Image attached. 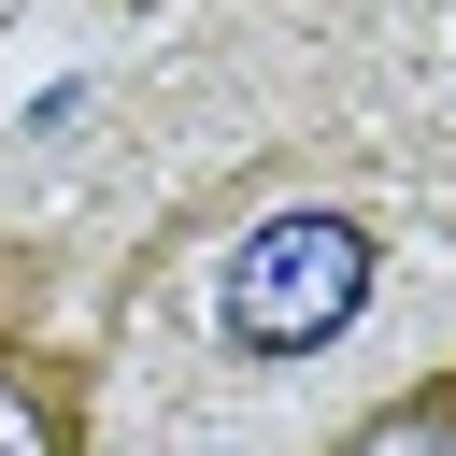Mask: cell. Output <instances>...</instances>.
<instances>
[{"label": "cell", "mask_w": 456, "mask_h": 456, "mask_svg": "<svg viewBox=\"0 0 456 456\" xmlns=\"http://www.w3.org/2000/svg\"><path fill=\"white\" fill-rule=\"evenodd\" d=\"M370 271H385V228H370V214H342V200L271 214L256 242H228L214 328H228L242 356H314V342H342V328H356Z\"/></svg>", "instance_id": "obj_1"}, {"label": "cell", "mask_w": 456, "mask_h": 456, "mask_svg": "<svg viewBox=\"0 0 456 456\" xmlns=\"http://www.w3.org/2000/svg\"><path fill=\"white\" fill-rule=\"evenodd\" d=\"M0 456H100V356L57 328H0Z\"/></svg>", "instance_id": "obj_2"}, {"label": "cell", "mask_w": 456, "mask_h": 456, "mask_svg": "<svg viewBox=\"0 0 456 456\" xmlns=\"http://www.w3.org/2000/svg\"><path fill=\"white\" fill-rule=\"evenodd\" d=\"M314 456H456V356H442V370H413V385H385L370 413H342Z\"/></svg>", "instance_id": "obj_3"}, {"label": "cell", "mask_w": 456, "mask_h": 456, "mask_svg": "<svg viewBox=\"0 0 456 456\" xmlns=\"http://www.w3.org/2000/svg\"><path fill=\"white\" fill-rule=\"evenodd\" d=\"M57 299V242H0V328H43Z\"/></svg>", "instance_id": "obj_4"}]
</instances>
